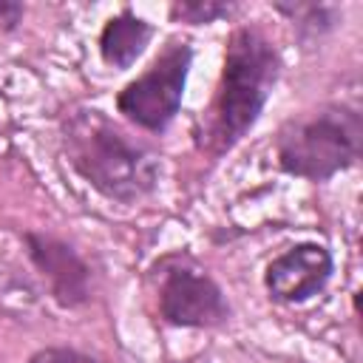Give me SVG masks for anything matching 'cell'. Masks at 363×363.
Returning a JSON list of instances; mask_svg holds the SVG:
<instances>
[{
  "instance_id": "cell-1",
  "label": "cell",
  "mask_w": 363,
  "mask_h": 363,
  "mask_svg": "<svg viewBox=\"0 0 363 363\" xmlns=\"http://www.w3.org/2000/svg\"><path fill=\"white\" fill-rule=\"evenodd\" d=\"M281 74L284 57L275 40L255 23L235 26L227 34L213 99L193 125V147L210 162L235 150L261 122Z\"/></svg>"
},
{
  "instance_id": "cell-2",
  "label": "cell",
  "mask_w": 363,
  "mask_h": 363,
  "mask_svg": "<svg viewBox=\"0 0 363 363\" xmlns=\"http://www.w3.org/2000/svg\"><path fill=\"white\" fill-rule=\"evenodd\" d=\"M60 153L74 176L113 204H136L156 193L162 179L159 150L128 133L99 105H71L60 116Z\"/></svg>"
},
{
  "instance_id": "cell-3",
  "label": "cell",
  "mask_w": 363,
  "mask_h": 363,
  "mask_svg": "<svg viewBox=\"0 0 363 363\" xmlns=\"http://www.w3.org/2000/svg\"><path fill=\"white\" fill-rule=\"evenodd\" d=\"M272 150L281 173L312 184L332 182L360 162L363 116L346 102H323L292 113L281 122Z\"/></svg>"
},
{
  "instance_id": "cell-4",
  "label": "cell",
  "mask_w": 363,
  "mask_h": 363,
  "mask_svg": "<svg viewBox=\"0 0 363 363\" xmlns=\"http://www.w3.org/2000/svg\"><path fill=\"white\" fill-rule=\"evenodd\" d=\"M193 57L196 51L190 40L179 34L167 37L159 54L147 62V68H142L133 79H128L116 91L113 96L116 113L133 128L150 136H162L182 111Z\"/></svg>"
},
{
  "instance_id": "cell-5",
  "label": "cell",
  "mask_w": 363,
  "mask_h": 363,
  "mask_svg": "<svg viewBox=\"0 0 363 363\" xmlns=\"http://www.w3.org/2000/svg\"><path fill=\"white\" fill-rule=\"evenodd\" d=\"M156 289V312L173 329H221L233 318L224 286L187 250L164 252L147 269Z\"/></svg>"
},
{
  "instance_id": "cell-6",
  "label": "cell",
  "mask_w": 363,
  "mask_h": 363,
  "mask_svg": "<svg viewBox=\"0 0 363 363\" xmlns=\"http://www.w3.org/2000/svg\"><path fill=\"white\" fill-rule=\"evenodd\" d=\"M23 252L34 272L43 278L48 298L60 309H82L94 301V269L88 258L62 235L45 230H23L17 233Z\"/></svg>"
},
{
  "instance_id": "cell-7",
  "label": "cell",
  "mask_w": 363,
  "mask_h": 363,
  "mask_svg": "<svg viewBox=\"0 0 363 363\" xmlns=\"http://www.w3.org/2000/svg\"><path fill=\"white\" fill-rule=\"evenodd\" d=\"M335 275V255L320 241H298L272 255L264 267L261 284L269 301L281 306H301L320 295Z\"/></svg>"
},
{
  "instance_id": "cell-8",
  "label": "cell",
  "mask_w": 363,
  "mask_h": 363,
  "mask_svg": "<svg viewBox=\"0 0 363 363\" xmlns=\"http://www.w3.org/2000/svg\"><path fill=\"white\" fill-rule=\"evenodd\" d=\"M156 37V26L136 14L130 6H122L116 14H111L96 37L99 60L113 71H128L136 65V60L145 57L147 45Z\"/></svg>"
},
{
  "instance_id": "cell-9",
  "label": "cell",
  "mask_w": 363,
  "mask_h": 363,
  "mask_svg": "<svg viewBox=\"0 0 363 363\" xmlns=\"http://www.w3.org/2000/svg\"><path fill=\"white\" fill-rule=\"evenodd\" d=\"M275 14H281L298 43L303 48H315L320 45L329 34H335L340 28V20H343V9L335 6V3H303V0H275L269 3Z\"/></svg>"
},
{
  "instance_id": "cell-10",
  "label": "cell",
  "mask_w": 363,
  "mask_h": 363,
  "mask_svg": "<svg viewBox=\"0 0 363 363\" xmlns=\"http://www.w3.org/2000/svg\"><path fill=\"white\" fill-rule=\"evenodd\" d=\"M238 11H241V3H233V0H173L167 6V20L199 28V26L233 20Z\"/></svg>"
},
{
  "instance_id": "cell-11",
  "label": "cell",
  "mask_w": 363,
  "mask_h": 363,
  "mask_svg": "<svg viewBox=\"0 0 363 363\" xmlns=\"http://www.w3.org/2000/svg\"><path fill=\"white\" fill-rule=\"evenodd\" d=\"M26 363H99L91 352L68 346V343H51V346H40L34 349Z\"/></svg>"
},
{
  "instance_id": "cell-12",
  "label": "cell",
  "mask_w": 363,
  "mask_h": 363,
  "mask_svg": "<svg viewBox=\"0 0 363 363\" xmlns=\"http://www.w3.org/2000/svg\"><path fill=\"white\" fill-rule=\"evenodd\" d=\"M23 17H26V6L17 3V0H0V31L3 34H11L23 26Z\"/></svg>"
}]
</instances>
